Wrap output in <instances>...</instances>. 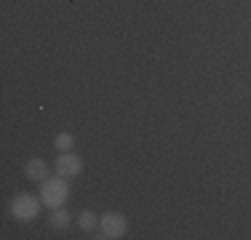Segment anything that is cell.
Segmentation results:
<instances>
[{
  "label": "cell",
  "instance_id": "5b68a950",
  "mask_svg": "<svg viewBox=\"0 0 251 240\" xmlns=\"http://www.w3.org/2000/svg\"><path fill=\"white\" fill-rule=\"evenodd\" d=\"M25 171H27V179H32V182H46V160L32 158Z\"/></svg>",
  "mask_w": 251,
  "mask_h": 240
},
{
  "label": "cell",
  "instance_id": "277c9868",
  "mask_svg": "<svg viewBox=\"0 0 251 240\" xmlns=\"http://www.w3.org/2000/svg\"><path fill=\"white\" fill-rule=\"evenodd\" d=\"M56 171H59V176H64V179L80 176L83 160L77 158V155H73V152H64V155H59V158H56Z\"/></svg>",
  "mask_w": 251,
  "mask_h": 240
},
{
  "label": "cell",
  "instance_id": "ba28073f",
  "mask_svg": "<svg viewBox=\"0 0 251 240\" xmlns=\"http://www.w3.org/2000/svg\"><path fill=\"white\" fill-rule=\"evenodd\" d=\"M53 144H56V149H73V144H75V136L73 134H59L56 139H53Z\"/></svg>",
  "mask_w": 251,
  "mask_h": 240
},
{
  "label": "cell",
  "instance_id": "7a4b0ae2",
  "mask_svg": "<svg viewBox=\"0 0 251 240\" xmlns=\"http://www.w3.org/2000/svg\"><path fill=\"white\" fill-rule=\"evenodd\" d=\"M40 203L43 200H38L35 195H16L11 200V216L19 221H32L40 214Z\"/></svg>",
  "mask_w": 251,
  "mask_h": 240
},
{
  "label": "cell",
  "instance_id": "3957f363",
  "mask_svg": "<svg viewBox=\"0 0 251 240\" xmlns=\"http://www.w3.org/2000/svg\"><path fill=\"white\" fill-rule=\"evenodd\" d=\"M126 230H128V221H126V216H123V214L110 211V214L101 216V221H99V232H101L99 238L115 240V238H123V235H126Z\"/></svg>",
  "mask_w": 251,
  "mask_h": 240
},
{
  "label": "cell",
  "instance_id": "6da1fadb",
  "mask_svg": "<svg viewBox=\"0 0 251 240\" xmlns=\"http://www.w3.org/2000/svg\"><path fill=\"white\" fill-rule=\"evenodd\" d=\"M67 195H70V187H67V179L64 176L46 179L43 190H40V200H43V206H49V208H62L64 200H67Z\"/></svg>",
  "mask_w": 251,
  "mask_h": 240
},
{
  "label": "cell",
  "instance_id": "8992f818",
  "mask_svg": "<svg viewBox=\"0 0 251 240\" xmlns=\"http://www.w3.org/2000/svg\"><path fill=\"white\" fill-rule=\"evenodd\" d=\"M51 224H53V227H59V230H64V227L70 224V214L64 211V208H53V214H51Z\"/></svg>",
  "mask_w": 251,
  "mask_h": 240
},
{
  "label": "cell",
  "instance_id": "52a82bcc",
  "mask_svg": "<svg viewBox=\"0 0 251 240\" xmlns=\"http://www.w3.org/2000/svg\"><path fill=\"white\" fill-rule=\"evenodd\" d=\"M80 230H86V232L97 230V214H94V211H83L80 214Z\"/></svg>",
  "mask_w": 251,
  "mask_h": 240
}]
</instances>
